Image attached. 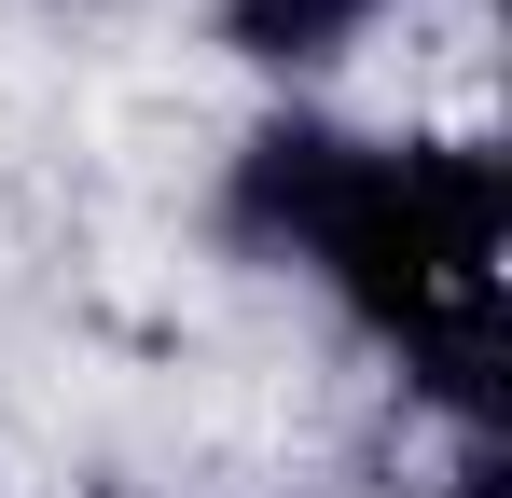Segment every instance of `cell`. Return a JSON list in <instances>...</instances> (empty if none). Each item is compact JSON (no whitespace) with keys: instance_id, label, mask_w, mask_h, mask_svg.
Segmentation results:
<instances>
[{"instance_id":"cell-1","label":"cell","mask_w":512,"mask_h":498,"mask_svg":"<svg viewBox=\"0 0 512 498\" xmlns=\"http://www.w3.org/2000/svg\"><path fill=\"white\" fill-rule=\"evenodd\" d=\"M374 14H388V0H236L222 28H236V56H250V70H333Z\"/></svg>"}]
</instances>
